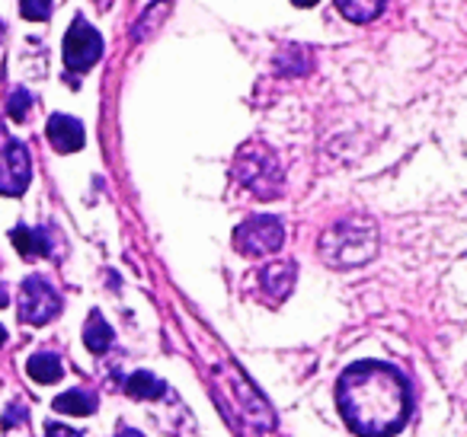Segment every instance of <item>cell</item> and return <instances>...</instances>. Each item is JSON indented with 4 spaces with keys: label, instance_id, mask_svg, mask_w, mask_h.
Instances as JSON below:
<instances>
[{
    "label": "cell",
    "instance_id": "obj_7",
    "mask_svg": "<svg viewBox=\"0 0 467 437\" xmlns=\"http://www.w3.org/2000/svg\"><path fill=\"white\" fill-rule=\"evenodd\" d=\"M33 176V163H29V150L20 141H7L4 154H0V195H23Z\"/></svg>",
    "mask_w": 467,
    "mask_h": 437
},
{
    "label": "cell",
    "instance_id": "obj_9",
    "mask_svg": "<svg viewBox=\"0 0 467 437\" xmlns=\"http://www.w3.org/2000/svg\"><path fill=\"white\" fill-rule=\"evenodd\" d=\"M295 275H298V269H295L292 262H269L266 269L260 271V284L269 294V300H275V303L285 300L295 288Z\"/></svg>",
    "mask_w": 467,
    "mask_h": 437
},
{
    "label": "cell",
    "instance_id": "obj_16",
    "mask_svg": "<svg viewBox=\"0 0 467 437\" xmlns=\"http://www.w3.org/2000/svg\"><path fill=\"white\" fill-rule=\"evenodd\" d=\"M305 48H285V52H279L275 65H279L282 74H307L311 71V58H305Z\"/></svg>",
    "mask_w": 467,
    "mask_h": 437
},
{
    "label": "cell",
    "instance_id": "obj_11",
    "mask_svg": "<svg viewBox=\"0 0 467 437\" xmlns=\"http://www.w3.org/2000/svg\"><path fill=\"white\" fill-rule=\"evenodd\" d=\"M55 412H61V415H93V412H97V396L87 390L61 392V396L55 399Z\"/></svg>",
    "mask_w": 467,
    "mask_h": 437
},
{
    "label": "cell",
    "instance_id": "obj_3",
    "mask_svg": "<svg viewBox=\"0 0 467 437\" xmlns=\"http://www.w3.org/2000/svg\"><path fill=\"white\" fill-rule=\"evenodd\" d=\"M234 173H237L241 186H247L250 192L260 195V198H275V195L282 192V167L273 150L263 147V144H247V147L237 154Z\"/></svg>",
    "mask_w": 467,
    "mask_h": 437
},
{
    "label": "cell",
    "instance_id": "obj_27",
    "mask_svg": "<svg viewBox=\"0 0 467 437\" xmlns=\"http://www.w3.org/2000/svg\"><path fill=\"white\" fill-rule=\"evenodd\" d=\"M0 36H4V23H0Z\"/></svg>",
    "mask_w": 467,
    "mask_h": 437
},
{
    "label": "cell",
    "instance_id": "obj_24",
    "mask_svg": "<svg viewBox=\"0 0 467 437\" xmlns=\"http://www.w3.org/2000/svg\"><path fill=\"white\" fill-rule=\"evenodd\" d=\"M93 4H97V7H103V10H106V7H109V4H112V0H93Z\"/></svg>",
    "mask_w": 467,
    "mask_h": 437
},
{
    "label": "cell",
    "instance_id": "obj_18",
    "mask_svg": "<svg viewBox=\"0 0 467 437\" xmlns=\"http://www.w3.org/2000/svg\"><path fill=\"white\" fill-rule=\"evenodd\" d=\"M20 10L26 20H48V14H52V0H20Z\"/></svg>",
    "mask_w": 467,
    "mask_h": 437
},
{
    "label": "cell",
    "instance_id": "obj_19",
    "mask_svg": "<svg viewBox=\"0 0 467 437\" xmlns=\"http://www.w3.org/2000/svg\"><path fill=\"white\" fill-rule=\"evenodd\" d=\"M46 437H80V434L74 428H65V424H48Z\"/></svg>",
    "mask_w": 467,
    "mask_h": 437
},
{
    "label": "cell",
    "instance_id": "obj_22",
    "mask_svg": "<svg viewBox=\"0 0 467 437\" xmlns=\"http://www.w3.org/2000/svg\"><path fill=\"white\" fill-rule=\"evenodd\" d=\"M295 7H314V4H317V0H292Z\"/></svg>",
    "mask_w": 467,
    "mask_h": 437
},
{
    "label": "cell",
    "instance_id": "obj_6",
    "mask_svg": "<svg viewBox=\"0 0 467 437\" xmlns=\"http://www.w3.org/2000/svg\"><path fill=\"white\" fill-rule=\"evenodd\" d=\"M99 55H103V39H99V33L90 23L78 16L65 36V65L71 67V71L84 74L97 65Z\"/></svg>",
    "mask_w": 467,
    "mask_h": 437
},
{
    "label": "cell",
    "instance_id": "obj_14",
    "mask_svg": "<svg viewBox=\"0 0 467 437\" xmlns=\"http://www.w3.org/2000/svg\"><path fill=\"white\" fill-rule=\"evenodd\" d=\"M125 390H129V396H135V399H161L163 392H167V386H163V380H157L154 373L138 371L125 380Z\"/></svg>",
    "mask_w": 467,
    "mask_h": 437
},
{
    "label": "cell",
    "instance_id": "obj_4",
    "mask_svg": "<svg viewBox=\"0 0 467 437\" xmlns=\"http://www.w3.org/2000/svg\"><path fill=\"white\" fill-rule=\"evenodd\" d=\"M285 243V227H282L279 218H269V214H260V218H250L247 224L237 227L234 233V246L244 252V256H273V252L282 249Z\"/></svg>",
    "mask_w": 467,
    "mask_h": 437
},
{
    "label": "cell",
    "instance_id": "obj_20",
    "mask_svg": "<svg viewBox=\"0 0 467 437\" xmlns=\"http://www.w3.org/2000/svg\"><path fill=\"white\" fill-rule=\"evenodd\" d=\"M16 418H26V409H20V405H14V409L7 412V418H4V428H10V424H14Z\"/></svg>",
    "mask_w": 467,
    "mask_h": 437
},
{
    "label": "cell",
    "instance_id": "obj_12",
    "mask_svg": "<svg viewBox=\"0 0 467 437\" xmlns=\"http://www.w3.org/2000/svg\"><path fill=\"white\" fill-rule=\"evenodd\" d=\"M14 246L20 249V256L33 259V256H48V233L46 230H29V227H16L10 233Z\"/></svg>",
    "mask_w": 467,
    "mask_h": 437
},
{
    "label": "cell",
    "instance_id": "obj_13",
    "mask_svg": "<svg viewBox=\"0 0 467 437\" xmlns=\"http://www.w3.org/2000/svg\"><path fill=\"white\" fill-rule=\"evenodd\" d=\"M337 10L352 23H371L384 10V0H337Z\"/></svg>",
    "mask_w": 467,
    "mask_h": 437
},
{
    "label": "cell",
    "instance_id": "obj_17",
    "mask_svg": "<svg viewBox=\"0 0 467 437\" xmlns=\"http://www.w3.org/2000/svg\"><path fill=\"white\" fill-rule=\"evenodd\" d=\"M29 106H33V97H29L26 90H14L7 99V112L14 122H23V118L29 116Z\"/></svg>",
    "mask_w": 467,
    "mask_h": 437
},
{
    "label": "cell",
    "instance_id": "obj_15",
    "mask_svg": "<svg viewBox=\"0 0 467 437\" xmlns=\"http://www.w3.org/2000/svg\"><path fill=\"white\" fill-rule=\"evenodd\" d=\"M84 341H87V348H90L93 354H103L106 348L112 345V329H109V322H106L99 313H90V320H87Z\"/></svg>",
    "mask_w": 467,
    "mask_h": 437
},
{
    "label": "cell",
    "instance_id": "obj_21",
    "mask_svg": "<svg viewBox=\"0 0 467 437\" xmlns=\"http://www.w3.org/2000/svg\"><path fill=\"white\" fill-rule=\"evenodd\" d=\"M10 303V297H7V288H4V284H0V307H7Z\"/></svg>",
    "mask_w": 467,
    "mask_h": 437
},
{
    "label": "cell",
    "instance_id": "obj_10",
    "mask_svg": "<svg viewBox=\"0 0 467 437\" xmlns=\"http://www.w3.org/2000/svg\"><path fill=\"white\" fill-rule=\"evenodd\" d=\"M26 373L36 380V383H58L65 367H61V358L52 351H39L26 361Z\"/></svg>",
    "mask_w": 467,
    "mask_h": 437
},
{
    "label": "cell",
    "instance_id": "obj_5",
    "mask_svg": "<svg viewBox=\"0 0 467 437\" xmlns=\"http://www.w3.org/2000/svg\"><path fill=\"white\" fill-rule=\"evenodd\" d=\"M61 313V297L46 278L33 275L20 288V320L29 326H46L48 320Z\"/></svg>",
    "mask_w": 467,
    "mask_h": 437
},
{
    "label": "cell",
    "instance_id": "obj_25",
    "mask_svg": "<svg viewBox=\"0 0 467 437\" xmlns=\"http://www.w3.org/2000/svg\"><path fill=\"white\" fill-rule=\"evenodd\" d=\"M4 341H7V329L0 326V345H4Z\"/></svg>",
    "mask_w": 467,
    "mask_h": 437
},
{
    "label": "cell",
    "instance_id": "obj_1",
    "mask_svg": "<svg viewBox=\"0 0 467 437\" xmlns=\"http://www.w3.org/2000/svg\"><path fill=\"white\" fill-rule=\"evenodd\" d=\"M339 412L352 431L365 437H388L403 428L410 412V392L403 377L388 364L362 361L339 377Z\"/></svg>",
    "mask_w": 467,
    "mask_h": 437
},
{
    "label": "cell",
    "instance_id": "obj_23",
    "mask_svg": "<svg viewBox=\"0 0 467 437\" xmlns=\"http://www.w3.org/2000/svg\"><path fill=\"white\" fill-rule=\"evenodd\" d=\"M116 437H144V434H138V431H122V434H116Z\"/></svg>",
    "mask_w": 467,
    "mask_h": 437
},
{
    "label": "cell",
    "instance_id": "obj_26",
    "mask_svg": "<svg viewBox=\"0 0 467 437\" xmlns=\"http://www.w3.org/2000/svg\"><path fill=\"white\" fill-rule=\"evenodd\" d=\"M0 135H4V122H0Z\"/></svg>",
    "mask_w": 467,
    "mask_h": 437
},
{
    "label": "cell",
    "instance_id": "obj_8",
    "mask_svg": "<svg viewBox=\"0 0 467 437\" xmlns=\"http://www.w3.org/2000/svg\"><path fill=\"white\" fill-rule=\"evenodd\" d=\"M46 135L58 154H74V150L84 147V125L71 116H52Z\"/></svg>",
    "mask_w": 467,
    "mask_h": 437
},
{
    "label": "cell",
    "instance_id": "obj_2",
    "mask_svg": "<svg viewBox=\"0 0 467 437\" xmlns=\"http://www.w3.org/2000/svg\"><path fill=\"white\" fill-rule=\"evenodd\" d=\"M320 259L333 269H358V265L371 262L378 252V227L371 218L352 214V218L337 220L327 227L320 237Z\"/></svg>",
    "mask_w": 467,
    "mask_h": 437
}]
</instances>
